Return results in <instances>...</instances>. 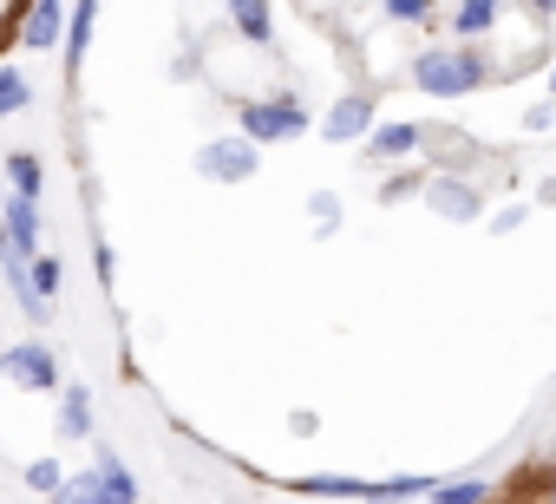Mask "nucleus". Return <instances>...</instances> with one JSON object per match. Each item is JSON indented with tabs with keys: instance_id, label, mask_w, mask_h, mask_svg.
<instances>
[{
	"instance_id": "nucleus-1",
	"label": "nucleus",
	"mask_w": 556,
	"mask_h": 504,
	"mask_svg": "<svg viewBox=\"0 0 556 504\" xmlns=\"http://www.w3.org/2000/svg\"><path fill=\"white\" fill-rule=\"evenodd\" d=\"M478 504H556V445H536L523 452Z\"/></svg>"
}]
</instances>
